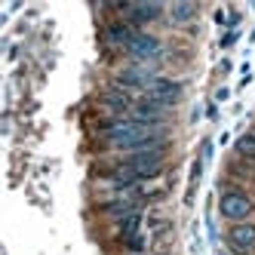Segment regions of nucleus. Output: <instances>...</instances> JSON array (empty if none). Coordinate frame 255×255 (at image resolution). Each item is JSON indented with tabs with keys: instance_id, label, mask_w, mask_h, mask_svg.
I'll return each mask as SVG.
<instances>
[{
	"instance_id": "f257e3e1",
	"label": "nucleus",
	"mask_w": 255,
	"mask_h": 255,
	"mask_svg": "<svg viewBox=\"0 0 255 255\" xmlns=\"http://www.w3.org/2000/svg\"><path fill=\"white\" fill-rule=\"evenodd\" d=\"M166 154L169 148H157V151H135V154H120L114 160V166L132 172L138 181H151L163 172V166H166Z\"/></svg>"
},
{
	"instance_id": "f03ea898",
	"label": "nucleus",
	"mask_w": 255,
	"mask_h": 255,
	"mask_svg": "<svg viewBox=\"0 0 255 255\" xmlns=\"http://www.w3.org/2000/svg\"><path fill=\"white\" fill-rule=\"evenodd\" d=\"M252 212H255V203H252V197H249L243 188L225 185L222 191H218V215L228 218L231 225H237V222H249Z\"/></svg>"
},
{
	"instance_id": "7ed1b4c3",
	"label": "nucleus",
	"mask_w": 255,
	"mask_h": 255,
	"mask_svg": "<svg viewBox=\"0 0 255 255\" xmlns=\"http://www.w3.org/2000/svg\"><path fill=\"white\" fill-rule=\"evenodd\" d=\"M126 52V59H129V65H148V68H154V62H160L163 59V40L157 37V34H151V31H138L135 37H132V43L123 49Z\"/></svg>"
},
{
	"instance_id": "20e7f679",
	"label": "nucleus",
	"mask_w": 255,
	"mask_h": 255,
	"mask_svg": "<svg viewBox=\"0 0 255 255\" xmlns=\"http://www.w3.org/2000/svg\"><path fill=\"white\" fill-rule=\"evenodd\" d=\"M228 252L234 255H255V222H237L225 234Z\"/></svg>"
},
{
	"instance_id": "39448f33",
	"label": "nucleus",
	"mask_w": 255,
	"mask_h": 255,
	"mask_svg": "<svg viewBox=\"0 0 255 255\" xmlns=\"http://www.w3.org/2000/svg\"><path fill=\"white\" fill-rule=\"evenodd\" d=\"M135 102H138V96H132L129 89H123L117 83H111L102 93V105H105V111L111 114V117H129L132 108H135Z\"/></svg>"
},
{
	"instance_id": "423d86ee",
	"label": "nucleus",
	"mask_w": 255,
	"mask_h": 255,
	"mask_svg": "<svg viewBox=\"0 0 255 255\" xmlns=\"http://www.w3.org/2000/svg\"><path fill=\"white\" fill-rule=\"evenodd\" d=\"M144 96H148V99H154L157 105H163V108H169V111H172V108L181 102V96H185V83H181V80H172V77H163V74H160V77L151 83V89H148Z\"/></svg>"
},
{
	"instance_id": "0eeeda50",
	"label": "nucleus",
	"mask_w": 255,
	"mask_h": 255,
	"mask_svg": "<svg viewBox=\"0 0 255 255\" xmlns=\"http://www.w3.org/2000/svg\"><path fill=\"white\" fill-rule=\"evenodd\" d=\"M138 34V28L132 22H126V19H111V22H105V31H102V37L108 46H114V49H126L132 43V37Z\"/></svg>"
},
{
	"instance_id": "6e6552de",
	"label": "nucleus",
	"mask_w": 255,
	"mask_h": 255,
	"mask_svg": "<svg viewBox=\"0 0 255 255\" xmlns=\"http://www.w3.org/2000/svg\"><path fill=\"white\" fill-rule=\"evenodd\" d=\"M163 15H166V6H163V3H132L129 12H126V22H132V25L141 31L144 25L160 22Z\"/></svg>"
},
{
	"instance_id": "1a4fd4ad",
	"label": "nucleus",
	"mask_w": 255,
	"mask_h": 255,
	"mask_svg": "<svg viewBox=\"0 0 255 255\" xmlns=\"http://www.w3.org/2000/svg\"><path fill=\"white\" fill-rule=\"evenodd\" d=\"M197 15H200V3H191V0H172V3L166 6V19H169V25H175V28L191 25Z\"/></svg>"
},
{
	"instance_id": "9d476101",
	"label": "nucleus",
	"mask_w": 255,
	"mask_h": 255,
	"mask_svg": "<svg viewBox=\"0 0 255 255\" xmlns=\"http://www.w3.org/2000/svg\"><path fill=\"white\" fill-rule=\"evenodd\" d=\"M234 154H237L240 163H246V166H255V135L249 129L234 141Z\"/></svg>"
},
{
	"instance_id": "9b49d317",
	"label": "nucleus",
	"mask_w": 255,
	"mask_h": 255,
	"mask_svg": "<svg viewBox=\"0 0 255 255\" xmlns=\"http://www.w3.org/2000/svg\"><path fill=\"white\" fill-rule=\"evenodd\" d=\"M114 225H117V234H120V240L126 243L129 237H138V234H141V212H132V215L120 218V222H114Z\"/></svg>"
},
{
	"instance_id": "f8f14e48",
	"label": "nucleus",
	"mask_w": 255,
	"mask_h": 255,
	"mask_svg": "<svg viewBox=\"0 0 255 255\" xmlns=\"http://www.w3.org/2000/svg\"><path fill=\"white\" fill-rule=\"evenodd\" d=\"M123 246L129 249L132 255H141V252H144V237H141V234H138V237H129V240H126Z\"/></svg>"
},
{
	"instance_id": "ddd939ff",
	"label": "nucleus",
	"mask_w": 255,
	"mask_h": 255,
	"mask_svg": "<svg viewBox=\"0 0 255 255\" xmlns=\"http://www.w3.org/2000/svg\"><path fill=\"white\" fill-rule=\"evenodd\" d=\"M209 157H212V141L206 138V141H203V157H200V160H203V163H206Z\"/></svg>"
},
{
	"instance_id": "4468645a",
	"label": "nucleus",
	"mask_w": 255,
	"mask_h": 255,
	"mask_svg": "<svg viewBox=\"0 0 255 255\" xmlns=\"http://www.w3.org/2000/svg\"><path fill=\"white\" fill-rule=\"evenodd\" d=\"M228 96H231V89H225V86H222V89L215 93V102H228Z\"/></svg>"
},
{
	"instance_id": "2eb2a0df",
	"label": "nucleus",
	"mask_w": 255,
	"mask_h": 255,
	"mask_svg": "<svg viewBox=\"0 0 255 255\" xmlns=\"http://www.w3.org/2000/svg\"><path fill=\"white\" fill-rule=\"evenodd\" d=\"M215 255H234V252H222V249H215Z\"/></svg>"
},
{
	"instance_id": "dca6fc26",
	"label": "nucleus",
	"mask_w": 255,
	"mask_h": 255,
	"mask_svg": "<svg viewBox=\"0 0 255 255\" xmlns=\"http://www.w3.org/2000/svg\"><path fill=\"white\" fill-rule=\"evenodd\" d=\"M249 132H252V135H255V126H249Z\"/></svg>"
}]
</instances>
